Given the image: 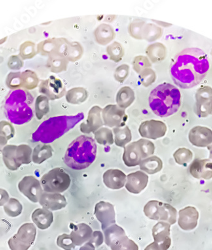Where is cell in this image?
<instances>
[{"label":"cell","instance_id":"cell-53","mask_svg":"<svg viewBox=\"0 0 212 250\" xmlns=\"http://www.w3.org/2000/svg\"><path fill=\"white\" fill-rule=\"evenodd\" d=\"M10 200L9 194L5 189L0 188V207L4 206Z\"/></svg>","mask_w":212,"mask_h":250},{"label":"cell","instance_id":"cell-12","mask_svg":"<svg viewBox=\"0 0 212 250\" xmlns=\"http://www.w3.org/2000/svg\"><path fill=\"white\" fill-rule=\"evenodd\" d=\"M19 191L33 203L39 202L43 188L40 182L34 176H25L18 184Z\"/></svg>","mask_w":212,"mask_h":250},{"label":"cell","instance_id":"cell-37","mask_svg":"<svg viewBox=\"0 0 212 250\" xmlns=\"http://www.w3.org/2000/svg\"><path fill=\"white\" fill-rule=\"evenodd\" d=\"M163 32L162 27L151 23H148L144 25L143 39L149 42H155L162 37Z\"/></svg>","mask_w":212,"mask_h":250},{"label":"cell","instance_id":"cell-35","mask_svg":"<svg viewBox=\"0 0 212 250\" xmlns=\"http://www.w3.org/2000/svg\"><path fill=\"white\" fill-rule=\"evenodd\" d=\"M114 143L120 147H125L132 139L130 129L128 126L114 128Z\"/></svg>","mask_w":212,"mask_h":250},{"label":"cell","instance_id":"cell-34","mask_svg":"<svg viewBox=\"0 0 212 250\" xmlns=\"http://www.w3.org/2000/svg\"><path fill=\"white\" fill-rule=\"evenodd\" d=\"M16 147V146L8 145L5 146L2 150L4 164L6 168L11 171L18 170L21 167L17 163L15 156Z\"/></svg>","mask_w":212,"mask_h":250},{"label":"cell","instance_id":"cell-47","mask_svg":"<svg viewBox=\"0 0 212 250\" xmlns=\"http://www.w3.org/2000/svg\"><path fill=\"white\" fill-rule=\"evenodd\" d=\"M68 61L63 56H56L52 61V71L59 73L67 71Z\"/></svg>","mask_w":212,"mask_h":250},{"label":"cell","instance_id":"cell-43","mask_svg":"<svg viewBox=\"0 0 212 250\" xmlns=\"http://www.w3.org/2000/svg\"><path fill=\"white\" fill-rule=\"evenodd\" d=\"M49 100L44 95H40L38 97L35 104V112L38 120L42 119L49 112Z\"/></svg>","mask_w":212,"mask_h":250},{"label":"cell","instance_id":"cell-19","mask_svg":"<svg viewBox=\"0 0 212 250\" xmlns=\"http://www.w3.org/2000/svg\"><path fill=\"white\" fill-rule=\"evenodd\" d=\"M149 177L143 171H137L127 175L125 188L130 193L137 194L147 187Z\"/></svg>","mask_w":212,"mask_h":250},{"label":"cell","instance_id":"cell-9","mask_svg":"<svg viewBox=\"0 0 212 250\" xmlns=\"http://www.w3.org/2000/svg\"><path fill=\"white\" fill-rule=\"evenodd\" d=\"M102 118L105 126L113 128L125 126L128 120L125 110L116 104L106 105L102 111Z\"/></svg>","mask_w":212,"mask_h":250},{"label":"cell","instance_id":"cell-50","mask_svg":"<svg viewBox=\"0 0 212 250\" xmlns=\"http://www.w3.org/2000/svg\"><path fill=\"white\" fill-rule=\"evenodd\" d=\"M57 245L64 250H72L76 247L70 234H63L57 239Z\"/></svg>","mask_w":212,"mask_h":250},{"label":"cell","instance_id":"cell-8","mask_svg":"<svg viewBox=\"0 0 212 250\" xmlns=\"http://www.w3.org/2000/svg\"><path fill=\"white\" fill-rule=\"evenodd\" d=\"M37 228L33 224L25 223L20 227L16 234L8 241L11 250H28L35 241Z\"/></svg>","mask_w":212,"mask_h":250},{"label":"cell","instance_id":"cell-54","mask_svg":"<svg viewBox=\"0 0 212 250\" xmlns=\"http://www.w3.org/2000/svg\"><path fill=\"white\" fill-rule=\"evenodd\" d=\"M79 250H95V247L92 243L87 242L82 246Z\"/></svg>","mask_w":212,"mask_h":250},{"label":"cell","instance_id":"cell-57","mask_svg":"<svg viewBox=\"0 0 212 250\" xmlns=\"http://www.w3.org/2000/svg\"><path fill=\"white\" fill-rule=\"evenodd\" d=\"M207 148L210 151L209 160H211L212 162V144H211V145L208 146Z\"/></svg>","mask_w":212,"mask_h":250},{"label":"cell","instance_id":"cell-55","mask_svg":"<svg viewBox=\"0 0 212 250\" xmlns=\"http://www.w3.org/2000/svg\"><path fill=\"white\" fill-rule=\"evenodd\" d=\"M144 250H161L159 245L156 242L150 243L149 245L146 247Z\"/></svg>","mask_w":212,"mask_h":250},{"label":"cell","instance_id":"cell-46","mask_svg":"<svg viewBox=\"0 0 212 250\" xmlns=\"http://www.w3.org/2000/svg\"><path fill=\"white\" fill-rule=\"evenodd\" d=\"M133 68L137 73L140 74L143 70L150 68L151 62L146 56H138L133 59Z\"/></svg>","mask_w":212,"mask_h":250},{"label":"cell","instance_id":"cell-45","mask_svg":"<svg viewBox=\"0 0 212 250\" xmlns=\"http://www.w3.org/2000/svg\"><path fill=\"white\" fill-rule=\"evenodd\" d=\"M139 75L140 81L145 87L151 85L156 80V73L151 68L144 69Z\"/></svg>","mask_w":212,"mask_h":250},{"label":"cell","instance_id":"cell-14","mask_svg":"<svg viewBox=\"0 0 212 250\" xmlns=\"http://www.w3.org/2000/svg\"><path fill=\"white\" fill-rule=\"evenodd\" d=\"M94 213L103 230L116 224L115 211L111 203L100 201L95 205Z\"/></svg>","mask_w":212,"mask_h":250},{"label":"cell","instance_id":"cell-6","mask_svg":"<svg viewBox=\"0 0 212 250\" xmlns=\"http://www.w3.org/2000/svg\"><path fill=\"white\" fill-rule=\"evenodd\" d=\"M154 150L155 146L151 141L139 139L125 146L123 161L127 167H136L141 164L142 161L153 155Z\"/></svg>","mask_w":212,"mask_h":250},{"label":"cell","instance_id":"cell-29","mask_svg":"<svg viewBox=\"0 0 212 250\" xmlns=\"http://www.w3.org/2000/svg\"><path fill=\"white\" fill-rule=\"evenodd\" d=\"M134 91L130 86H124L119 90L116 97V102L119 107L125 109L130 107L134 102Z\"/></svg>","mask_w":212,"mask_h":250},{"label":"cell","instance_id":"cell-2","mask_svg":"<svg viewBox=\"0 0 212 250\" xmlns=\"http://www.w3.org/2000/svg\"><path fill=\"white\" fill-rule=\"evenodd\" d=\"M35 107L33 95L23 88L10 91L4 102L6 118L16 125H22L31 122L35 114Z\"/></svg>","mask_w":212,"mask_h":250},{"label":"cell","instance_id":"cell-27","mask_svg":"<svg viewBox=\"0 0 212 250\" xmlns=\"http://www.w3.org/2000/svg\"><path fill=\"white\" fill-rule=\"evenodd\" d=\"M146 54L150 62L156 63L162 62L167 57L166 46L161 43H152L146 48Z\"/></svg>","mask_w":212,"mask_h":250},{"label":"cell","instance_id":"cell-42","mask_svg":"<svg viewBox=\"0 0 212 250\" xmlns=\"http://www.w3.org/2000/svg\"><path fill=\"white\" fill-rule=\"evenodd\" d=\"M146 22L141 19H135L128 25V31L131 37L136 40L143 39V32Z\"/></svg>","mask_w":212,"mask_h":250},{"label":"cell","instance_id":"cell-56","mask_svg":"<svg viewBox=\"0 0 212 250\" xmlns=\"http://www.w3.org/2000/svg\"><path fill=\"white\" fill-rule=\"evenodd\" d=\"M7 143V139L5 138L0 137V154L1 153L3 150L4 146H5Z\"/></svg>","mask_w":212,"mask_h":250},{"label":"cell","instance_id":"cell-22","mask_svg":"<svg viewBox=\"0 0 212 250\" xmlns=\"http://www.w3.org/2000/svg\"><path fill=\"white\" fill-rule=\"evenodd\" d=\"M70 229L72 230L70 236L76 247H82L83 245L88 242L94 232L91 227L84 223L77 225L71 224Z\"/></svg>","mask_w":212,"mask_h":250},{"label":"cell","instance_id":"cell-20","mask_svg":"<svg viewBox=\"0 0 212 250\" xmlns=\"http://www.w3.org/2000/svg\"><path fill=\"white\" fill-rule=\"evenodd\" d=\"M190 174L195 179L210 180L212 178V162L209 159H196L190 165Z\"/></svg>","mask_w":212,"mask_h":250},{"label":"cell","instance_id":"cell-17","mask_svg":"<svg viewBox=\"0 0 212 250\" xmlns=\"http://www.w3.org/2000/svg\"><path fill=\"white\" fill-rule=\"evenodd\" d=\"M189 141L198 147H207L212 144V130L208 127L196 126L189 133Z\"/></svg>","mask_w":212,"mask_h":250},{"label":"cell","instance_id":"cell-13","mask_svg":"<svg viewBox=\"0 0 212 250\" xmlns=\"http://www.w3.org/2000/svg\"><path fill=\"white\" fill-rule=\"evenodd\" d=\"M167 131L166 124L162 121L151 120L145 121L140 125L139 132L146 139L156 140L164 137Z\"/></svg>","mask_w":212,"mask_h":250},{"label":"cell","instance_id":"cell-16","mask_svg":"<svg viewBox=\"0 0 212 250\" xmlns=\"http://www.w3.org/2000/svg\"><path fill=\"white\" fill-rule=\"evenodd\" d=\"M170 224L164 222H158L152 229L154 242L160 247L161 250H168L171 244Z\"/></svg>","mask_w":212,"mask_h":250},{"label":"cell","instance_id":"cell-7","mask_svg":"<svg viewBox=\"0 0 212 250\" xmlns=\"http://www.w3.org/2000/svg\"><path fill=\"white\" fill-rule=\"evenodd\" d=\"M71 182L69 175L62 168L51 169L40 180L43 191L48 193H63L69 188Z\"/></svg>","mask_w":212,"mask_h":250},{"label":"cell","instance_id":"cell-4","mask_svg":"<svg viewBox=\"0 0 212 250\" xmlns=\"http://www.w3.org/2000/svg\"><path fill=\"white\" fill-rule=\"evenodd\" d=\"M181 97V93L176 86L169 83H163L150 92V109L159 117H169L179 111Z\"/></svg>","mask_w":212,"mask_h":250},{"label":"cell","instance_id":"cell-23","mask_svg":"<svg viewBox=\"0 0 212 250\" xmlns=\"http://www.w3.org/2000/svg\"><path fill=\"white\" fill-rule=\"evenodd\" d=\"M103 182L106 187L111 189H120L126 184L127 175L120 169H108L104 173Z\"/></svg>","mask_w":212,"mask_h":250},{"label":"cell","instance_id":"cell-51","mask_svg":"<svg viewBox=\"0 0 212 250\" xmlns=\"http://www.w3.org/2000/svg\"><path fill=\"white\" fill-rule=\"evenodd\" d=\"M104 239H105V236L103 233L98 230V231L93 232L92 237L88 242L92 243L95 248H98L103 245Z\"/></svg>","mask_w":212,"mask_h":250},{"label":"cell","instance_id":"cell-26","mask_svg":"<svg viewBox=\"0 0 212 250\" xmlns=\"http://www.w3.org/2000/svg\"><path fill=\"white\" fill-rule=\"evenodd\" d=\"M94 35L95 42L103 46L109 44L116 37L115 31L111 25L105 23L95 29Z\"/></svg>","mask_w":212,"mask_h":250},{"label":"cell","instance_id":"cell-25","mask_svg":"<svg viewBox=\"0 0 212 250\" xmlns=\"http://www.w3.org/2000/svg\"><path fill=\"white\" fill-rule=\"evenodd\" d=\"M177 211L168 203L160 202L156 215V220L173 225L177 222Z\"/></svg>","mask_w":212,"mask_h":250},{"label":"cell","instance_id":"cell-15","mask_svg":"<svg viewBox=\"0 0 212 250\" xmlns=\"http://www.w3.org/2000/svg\"><path fill=\"white\" fill-rule=\"evenodd\" d=\"M103 109L98 105H95L88 112L87 119L86 122L80 125V131L85 134L94 133L104 126L103 118H102Z\"/></svg>","mask_w":212,"mask_h":250},{"label":"cell","instance_id":"cell-31","mask_svg":"<svg viewBox=\"0 0 212 250\" xmlns=\"http://www.w3.org/2000/svg\"><path fill=\"white\" fill-rule=\"evenodd\" d=\"M88 91L83 87H75L70 89L65 94V99L70 104L80 105L87 100Z\"/></svg>","mask_w":212,"mask_h":250},{"label":"cell","instance_id":"cell-33","mask_svg":"<svg viewBox=\"0 0 212 250\" xmlns=\"http://www.w3.org/2000/svg\"><path fill=\"white\" fill-rule=\"evenodd\" d=\"M84 53V47L79 42H69L64 52L63 56L68 61V62H75L82 59Z\"/></svg>","mask_w":212,"mask_h":250},{"label":"cell","instance_id":"cell-30","mask_svg":"<svg viewBox=\"0 0 212 250\" xmlns=\"http://www.w3.org/2000/svg\"><path fill=\"white\" fill-rule=\"evenodd\" d=\"M140 165L141 171L148 174L153 175L160 172L163 168V162L158 156H152L142 161Z\"/></svg>","mask_w":212,"mask_h":250},{"label":"cell","instance_id":"cell-5","mask_svg":"<svg viewBox=\"0 0 212 250\" xmlns=\"http://www.w3.org/2000/svg\"><path fill=\"white\" fill-rule=\"evenodd\" d=\"M97 146L92 137L81 135L69 144L64 162L75 170L87 168L97 158Z\"/></svg>","mask_w":212,"mask_h":250},{"label":"cell","instance_id":"cell-40","mask_svg":"<svg viewBox=\"0 0 212 250\" xmlns=\"http://www.w3.org/2000/svg\"><path fill=\"white\" fill-rule=\"evenodd\" d=\"M22 205L16 198H10L3 207L4 211L10 217H17L22 213Z\"/></svg>","mask_w":212,"mask_h":250},{"label":"cell","instance_id":"cell-58","mask_svg":"<svg viewBox=\"0 0 212 250\" xmlns=\"http://www.w3.org/2000/svg\"></svg>","mask_w":212,"mask_h":250},{"label":"cell","instance_id":"cell-1","mask_svg":"<svg viewBox=\"0 0 212 250\" xmlns=\"http://www.w3.org/2000/svg\"><path fill=\"white\" fill-rule=\"evenodd\" d=\"M210 62L204 51L189 48L181 51L173 59L170 75L175 84L190 89L200 84L209 73Z\"/></svg>","mask_w":212,"mask_h":250},{"label":"cell","instance_id":"cell-10","mask_svg":"<svg viewBox=\"0 0 212 250\" xmlns=\"http://www.w3.org/2000/svg\"><path fill=\"white\" fill-rule=\"evenodd\" d=\"M195 113L199 118H207L212 114V88L202 86L196 91L195 95Z\"/></svg>","mask_w":212,"mask_h":250},{"label":"cell","instance_id":"cell-48","mask_svg":"<svg viewBox=\"0 0 212 250\" xmlns=\"http://www.w3.org/2000/svg\"><path fill=\"white\" fill-rule=\"evenodd\" d=\"M130 73V66L126 63L119 65L114 71V77L116 81L124 83L127 79Z\"/></svg>","mask_w":212,"mask_h":250},{"label":"cell","instance_id":"cell-32","mask_svg":"<svg viewBox=\"0 0 212 250\" xmlns=\"http://www.w3.org/2000/svg\"><path fill=\"white\" fill-rule=\"evenodd\" d=\"M53 149L47 144H39L36 146L32 154V162L35 164H42L46 160L52 158Z\"/></svg>","mask_w":212,"mask_h":250},{"label":"cell","instance_id":"cell-52","mask_svg":"<svg viewBox=\"0 0 212 250\" xmlns=\"http://www.w3.org/2000/svg\"><path fill=\"white\" fill-rule=\"evenodd\" d=\"M1 125L0 126V135H4L7 140L14 137V131L12 126L8 124Z\"/></svg>","mask_w":212,"mask_h":250},{"label":"cell","instance_id":"cell-44","mask_svg":"<svg viewBox=\"0 0 212 250\" xmlns=\"http://www.w3.org/2000/svg\"><path fill=\"white\" fill-rule=\"evenodd\" d=\"M110 249L111 250H139V247L134 241L125 236Z\"/></svg>","mask_w":212,"mask_h":250},{"label":"cell","instance_id":"cell-11","mask_svg":"<svg viewBox=\"0 0 212 250\" xmlns=\"http://www.w3.org/2000/svg\"><path fill=\"white\" fill-rule=\"evenodd\" d=\"M39 92L48 100L55 101L63 98L66 94V89L62 80L54 76L41 82L39 85Z\"/></svg>","mask_w":212,"mask_h":250},{"label":"cell","instance_id":"cell-18","mask_svg":"<svg viewBox=\"0 0 212 250\" xmlns=\"http://www.w3.org/2000/svg\"><path fill=\"white\" fill-rule=\"evenodd\" d=\"M199 212L194 207H187L179 211L178 225L184 230H192L198 226Z\"/></svg>","mask_w":212,"mask_h":250},{"label":"cell","instance_id":"cell-38","mask_svg":"<svg viewBox=\"0 0 212 250\" xmlns=\"http://www.w3.org/2000/svg\"><path fill=\"white\" fill-rule=\"evenodd\" d=\"M95 140L103 146H111L114 143L113 133L111 129L102 127L94 132Z\"/></svg>","mask_w":212,"mask_h":250},{"label":"cell","instance_id":"cell-24","mask_svg":"<svg viewBox=\"0 0 212 250\" xmlns=\"http://www.w3.org/2000/svg\"><path fill=\"white\" fill-rule=\"evenodd\" d=\"M32 220L38 228L46 230L49 228L54 222V215L52 211L44 208H38L32 213Z\"/></svg>","mask_w":212,"mask_h":250},{"label":"cell","instance_id":"cell-28","mask_svg":"<svg viewBox=\"0 0 212 250\" xmlns=\"http://www.w3.org/2000/svg\"><path fill=\"white\" fill-rule=\"evenodd\" d=\"M103 232L105 243L110 248L115 245L123 237L127 236L124 229L116 224L106 229Z\"/></svg>","mask_w":212,"mask_h":250},{"label":"cell","instance_id":"cell-41","mask_svg":"<svg viewBox=\"0 0 212 250\" xmlns=\"http://www.w3.org/2000/svg\"><path fill=\"white\" fill-rule=\"evenodd\" d=\"M173 158L178 165H185L191 162L193 154L187 148H179L173 154Z\"/></svg>","mask_w":212,"mask_h":250},{"label":"cell","instance_id":"cell-21","mask_svg":"<svg viewBox=\"0 0 212 250\" xmlns=\"http://www.w3.org/2000/svg\"><path fill=\"white\" fill-rule=\"evenodd\" d=\"M40 205L50 211L60 210L67 205L66 198L59 193H48L44 192L40 199Z\"/></svg>","mask_w":212,"mask_h":250},{"label":"cell","instance_id":"cell-3","mask_svg":"<svg viewBox=\"0 0 212 250\" xmlns=\"http://www.w3.org/2000/svg\"><path fill=\"white\" fill-rule=\"evenodd\" d=\"M84 118V114L80 113L76 115L58 116L48 118L42 123L33 133L32 141L43 144L52 143L72 130Z\"/></svg>","mask_w":212,"mask_h":250},{"label":"cell","instance_id":"cell-36","mask_svg":"<svg viewBox=\"0 0 212 250\" xmlns=\"http://www.w3.org/2000/svg\"><path fill=\"white\" fill-rule=\"evenodd\" d=\"M32 154H33V150L29 146H17L15 156L19 166L21 167L22 165L30 164L32 162Z\"/></svg>","mask_w":212,"mask_h":250},{"label":"cell","instance_id":"cell-39","mask_svg":"<svg viewBox=\"0 0 212 250\" xmlns=\"http://www.w3.org/2000/svg\"><path fill=\"white\" fill-rule=\"evenodd\" d=\"M106 52L109 57L110 60L116 63L122 61L125 55L124 46L118 42H114L110 44L106 48Z\"/></svg>","mask_w":212,"mask_h":250},{"label":"cell","instance_id":"cell-49","mask_svg":"<svg viewBox=\"0 0 212 250\" xmlns=\"http://www.w3.org/2000/svg\"><path fill=\"white\" fill-rule=\"evenodd\" d=\"M160 201L152 200L148 201L144 208L145 215L150 220H156V215Z\"/></svg>","mask_w":212,"mask_h":250}]
</instances>
